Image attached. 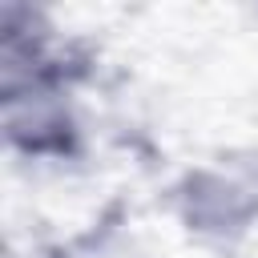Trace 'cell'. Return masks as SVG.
Returning <instances> with one entry per match:
<instances>
[{
  "label": "cell",
  "instance_id": "6da1fadb",
  "mask_svg": "<svg viewBox=\"0 0 258 258\" xmlns=\"http://www.w3.org/2000/svg\"><path fill=\"white\" fill-rule=\"evenodd\" d=\"M93 64L40 8H0V117L12 153L60 165L85 153L77 93L93 77Z\"/></svg>",
  "mask_w": 258,
  "mask_h": 258
},
{
  "label": "cell",
  "instance_id": "7a4b0ae2",
  "mask_svg": "<svg viewBox=\"0 0 258 258\" xmlns=\"http://www.w3.org/2000/svg\"><path fill=\"white\" fill-rule=\"evenodd\" d=\"M169 210L198 242L230 246L246 238L258 226V149L189 165L169 189Z\"/></svg>",
  "mask_w": 258,
  "mask_h": 258
}]
</instances>
